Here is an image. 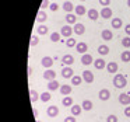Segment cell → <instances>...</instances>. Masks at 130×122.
Masks as SVG:
<instances>
[{
    "label": "cell",
    "instance_id": "6da1fadb",
    "mask_svg": "<svg viewBox=\"0 0 130 122\" xmlns=\"http://www.w3.org/2000/svg\"><path fill=\"white\" fill-rule=\"evenodd\" d=\"M126 84H127V80L123 74H115V77H113V86L116 88H123V87H126Z\"/></svg>",
    "mask_w": 130,
    "mask_h": 122
},
{
    "label": "cell",
    "instance_id": "7a4b0ae2",
    "mask_svg": "<svg viewBox=\"0 0 130 122\" xmlns=\"http://www.w3.org/2000/svg\"><path fill=\"white\" fill-rule=\"evenodd\" d=\"M46 114L51 118H56L59 115V107H56V105H49L48 110H46Z\"/></svg>",
    "mask_w": 130,
    "mask_h": 122
},
{
    "label": "cell",
    "instance_id": "3957f363",
    "mask_svg": "<svg viewBox=\"0 0 130 122\" xmlns=\"http://www.w3.org/2000/svg\"><path fill=\"white\" fill-rule=\"evenodd\" d=\"M81 77H83V80H84L85 83H88V84H91V83L94 82V73L90 72V70H84L83 74H81Z\"/></svg>",
    "mask_w": 130,
    "mask_h": 122
},
{
    "label": "cell",
    "instance_id": "277c9868",
    "mask_svg": "<svg viewBox=\"0 0 130 122\" xmlns=\"http://www.w3.org/2000/svg\"><path fill=\"white\" fill-rule=\"evenodd\" d=\"M41 63H42L43 67L51 69L52 66H53L55 60H53V58H51V56H43V58H42V60H41Z\"/></svg>",
    "mask_w": 130,
    "mask_h": 122
},
{
    "label": "cell",
    "instance_id": "5b68a950",
    "mask_svg": "<svg viewBox=\"0 0 130 122\" xmlns=\"http://www.w3.org/2000/svg\"><path fill=\"white\" fill-rule=\"evenodd\" d=\"M71 34H73V28H71L70 25H63L62 28H60V35H63V37L70 38Z\"/></svg>",
    "mask_w": 130,
    "mask_h": 122
},
{
    "label": "cell",
    "instance_id": "8992f818",
    "mask_svg": "<svg viewBox=\"0 0 130 122\" xmlns=\"http://www.w3.org/2000/svg\"><path fill=\"white\" fill-rule=\"evenodd\" d=\"M98 97H99V100H102V101H108V100L110 98V91L108 90V88H102V90H99Z\"/></svg>",
    "mask_w": 130,
    "mask_h": 122
},
{
    "label": "cell",
    "instance_id": "52a82bcc",
    "mask_svg": "<svg viewBox=\"0 0 130 122\" xmlns=\"http://www.w3.org/2000/svg\"><path fill=\"white\" fill-rule=\"evenodd\" d=\"M73 32L74 34H77V35H83L85 32V27H84V24H81V23H76L74 24V27H73Z\"/></svg>",
    "mask_w": 130,
    "mask_h": 122
},
{
    "label": "cell",
    "instance_id": "ba28073f",
    "mask_svg": "<svg viewBox=\"0 0 130 122\" xmlns=\"http://www.w3.org/2000/svg\"><path fill=\"white\" fill-rule=\"evenodd\" d=\"M43 79L45 80H55L56 79V72L55 70H52V69H48L46 72H43Z\"/></svg>",
    "mask_w": 130,
    "mask_h": 122
},
{
    "label": "cell",
    "instance_id": "9c48e42d",
    "mask_svg": "<svg viewBox=\"0 0 130 122\" xmlns=\"http://www.w3.org/2000/svg\"><path fill=\"white\" fill-rule=\"evenodd\" d=\"M74 72H73V69L70 67V66H66V67H63V70H62V76L64 77V79H71V77L74 76Z\"/></svg>",
    "mask_w": 130,
    "mask_h": 122
},
{
    "label": "cell",
    "instance_id": "30bf717a",
    "mask_svg": "<svg viewBox=\"0 0 130 122\" xmlns=\"http://www.w3.org/2000/svg\"><path fill=\"white\" fill-rule=\"evenodd\" d=\"M92 62H94V58L91 56L90 53H84V55L81 56V63H83L84 66H88V65H91Z\"/></svg>",
    "mask_w": 130,
    "mask_h": 122
},
{
    "label": "cell",
    "instance_id": "8fae6325",
    "mask_svg": "<svg viewBox=\"0 0 130 122\" xmlns=\"http://www.w3.org/2000/svg\"><path fill=\"white\" fill-rule=\"evenodd\" d=\"M99 16L104 18H110L112 17V9L110 7H104V9L99 11Z\"/></svg>",
    "mask_w": 130,
    "mask_h": 122
},
{
    "label": "cell",
    "instance_id": "7c38bea8",
    "mask_svg": "<svg viewBox=\"0 0 130 122\" xmlns=\"http://www.w3.org/2000/svg\"><path fill=\"white\" fill-rule=\"evenodd\" d=\"M62 62H63V65L70 66V65H73V63H74V56H73V55H64V56L62 58Z\"/></svg>",
    "mask_w": 130,
    "mask_h": 122
},
{
    "label": "cell",
    "instance_id": "4fadbf2b",
    "mask_svg": "<svg viewBox=\"0 0 130 122\" xmlns=\"http://www.w3.org/2000/svg\"><path fill=\"white\" fill-rule=\"evenodd\" d=\"M94 66H95V69H98V70H102V69H105L106 67V63H105V60L104 59H96V60H94Z\"/></svg>",
    "mask_w": 130,
    "mask_h": 122
},
{
    "label": "cell",
    "instance_id": "5bb4252c",
    "mask_svg": "<svg viewBox=\"0 0 130 122\" xmlns=\"http://www.w3.org/2000/svg\"><path fill=\"white\" fill-rule=\"evenodd\" d=\"M118 69H119V66H118V63H116V62L106 63V70L109 72V73H116V72H118Z\"/></svg>",
    "mask_w": 130,
    "mask_h": 122
},
{
    "label": "cell",
    "instance_id": "9a60e30c",
    "mask_svg": "<svg viewBox=\"0 0 130 122\" xmlns=\"http://www.w3.org/2000/svg\"><path fill=\"white\" fill-rule=\"evenodd\" d=\"M60 93H62V96H69V94L71 93V86L70 84H62L59 87Z\"/></svg>",
    "mask_w": 130,
    "mask_h": 122
},
{
    "label": "cell",
    "instance_id": "2e32d148",
    "mask_svg": "<svg viewBox=\"0 0 130 122\" xmlns=\"http://www.w3.org/2000/svg\"><path fill=\"white\" fill-rule=\"evenodd\" d=\"M98 17H99V11H98V10H95V9H90V10H88V18H90V20L95 21V20H98Z\"/></svg>",
    "mask_w": 130,
    "mask_h": 122
},
{
    "label": "cell",
    "instance_id": "e0dca14e",
    "mask_svg": "<svg viewBox=\"0 0 130 122\" xmlns=\"http://www.w3.org/2000/svg\"><path fill=\"white\" fill-rule=\"evenodd\" d=\"M101 37H102V39H104V41H110L113 38V34H112L110 30H104V31L101 32Z\"/></svg>",
    "mask_w": 130,
    "mask_h": 122
},
{
    "label": "cell",
    "instance_id": "ac0fdd59",
    "mask_svg": "<svg viewBox=\"0 0 130 122\" xmlns=\"http://www.w3.org/2000/svg\"><path fill=\"white\" fill-rule=\"evenodd\" d=\"M118 100H119V102L123 104V105H129L130 104V96L129 94H120Z\"/></svg>",
    "mask_w": 130,
    "mask_h": 122
},
{
    "label": "cell",
    "instance_id": "d6986e66",
    "mask_svg": "<svg viewBox=\"0 0 130 122\" xmlns=\"http://www.w3.org/2000/svg\"><path fill=\"white\" fill-rule=\"evenodd\" d=\"M110 24H112V28H115V30H119V28H122V18H119V17H115V18H112V21H110Z\"/></svg>",
    "mask_w": 130,
    "mask_h": 122
},
{
    "label": "cell",
    "instance_id": "ffe728a7",
    "mask_svg": "<svg viewBox=\"0 0 130 122\" xmlns=\"http://www.w3.org/2000/svg\"><path fill=\"white\" fill-rule=\"evenodd\" d=\"M76 48H77V52H80V53H83V55L88 51V46H87V44H85V42H78L76 45Z\"/></svg>",
    "mask_w": 130,
    "mask_h": 122
},
{
    "label": "cell",
    "instance_id": "44dd1931",
    "mask_svg": "<svg viewBox=\"0 0 130 122\" xmlns=\"http://www.w3.org/2000/svg\"><path fill=\"white\" fill-rule=\"evenodd\" d=\"M70 110H71V115L73 116H78L81 114L83 108H81V105H71Z\"/></svg>",
    "mask_w": 130,
    "mask_h": 122
},
{
    "label": "cell",
    "instance_id": "7402d4cb",
    "mask_svg": "<svg viewBox=\"0 0 130 122\" xmlns=\"http://www.w3.org/2000/svg\"><path fill=\"white\" fill-rule=\"evenodd\" d=\"M59 87H60V84H59V82H56V79H55V80H51V82L48 83V88H49L51 91H56Z\"/></svg>",
    "mask_w": 130,
    "mask_h": 122
},
{
    "label": "cell",
    "instance_id": "603a6c76",
    "mask_svg": "<svg viewBox=\"0 0 130 122\" xmlns=\"http://www.w3.org/2000/svg\"><path fill=\"white\" fill-rule=\"evenodd\" d=\"M46 18H48L46 13L43 11V10H39V11H38V16H37V21H38V23H45Z\"/></svg>",
    "mask_w": 130,
    "mask_h": 122
},
{
    "label": "cell",
    "instance_id": "cb8c5ba5",
    "mask_svg": "<svg viewBox=\"0 0 130 122\" xmlns=\"http://www.w3.org/2000/svg\"><path fill=\"white\" fill-rule=\"evenodd\" d=\"M74 11H76L77 16H84L85 13H87V10H85V7L83 6V4H78V6L74 7Z\"/></svg>",
    "mask_w": 130,
    "mask_h": 122
},
{
    "label": "cell",
    "instance_id": "d4e9b609",
    "mask_svg": "<svg viewBox=\"0 0 130 122\" xmlns=\"http://www.w3.org/2000/svg\"><path fill=\"white\" fill-rule=\"evenodd\" d=\"M62 7H63V10H64L66 13H71L74 10V6H73V3H71V2H64Z\"/></svg>",
    "mask_w": 130,
    "mask_h": 122
},
{
    "label": "cell",
    "instance_id": "484cf974",
    "mask_svg": "<svg viewBox=\"0 0 130 122\" xmlns=\"http://www.w3.org/2000/svg\"><path fill=\"white\" fill-rule=\"evenodd\" d=\"M81 108L85 111H91L92 110V101H90V100H84L81 104Z\"/></svg>",
    "mask_w": 130,
    "mask_h": 122
},
{
    "label": "cell",
    "instance_id": "4316f807",
    "mask_svg": "<svg viewBox=\"0 0 130 122\" xmlns=\"http://www.w3.org/2000/svg\"><path fill=\"white\" fill-rule=\"evenodd\" d=\"M51 98H52V96H51V93L49 91H45V93H42L39 96V100L42 102H48V101H51Z\"/></svg>",
    "mask_w": 130,
    "mask_h": 122
},
{
    "label": "cell",
    "instance_id": "83f0119b",
    "mask_svg": "<svg viewBox=\"0 0 130 122\" xmlns=\"http://www.w3.org/2000/svg\"><path fill=\"white\" fill-rule=\"evenodd\" d=\"M66 21H67V24L70 25V24H76L77 23V18L74 14H71V13H67V16H66Z\"/></svg>",
    "mask_w": 130,
    "mask_h": 122
},
{
    "label": "cell",
    "instance_id": "f1b7e54d",
    "mask_svg": "<svg viewBox=\"0 0 130 122\" xmlns=\"http://www.w3.org/2000/svg\"><path fill=\"white\" fill-rule=\"evenodd\" d=\"M98 53L99 55H108L109 53V46L108 45H99L98 46Z\"/></svg>",
    "mask_w": 130,
    "mask_h": 122
},
{
    "label": "cell",
    "instance_id": "f546056e",
    "mask_svg": "<svg viewBox=\"0 0 130 122\" xmlns=\"http://www.w3.org/2000/svg\"><path fill=\"white\" fill-rule=\"evenodd\" d=\"M62 104L64 105V107H71L73 105V98L69 96H64V98L62 100Z\"/></svg>",
    "mask_w": 130,
    "mask_h": 122
},
{
    "label": "cell",
    "instance_id": "4dcf8cb0",
    "mask_svg": "<svg viewBox=\"0 0 130 122\" xmlns=\"http://www.w3.org/2000/svg\"><path fill=\"white\" fill-rule=\"evenodd\" d=\"M70 80H71V84L73 86H80L83 83V77L81 76H73Z\"/></svg>",
    "mask_w": 130,
    "mask_h": 122
},
{
    "label": "cell",
    "instance_id": "1f68e13d",
    "mask_svg": "<svg viewBox=\"0 0 130 122\" xmlns=\"http://www.w3.org/2000/svg\"><path fill=\"white\" fill-rule=\"evenodd\" d=\"M37 31H38V34H39V35H46V34H48V27H46L45 24H41V25L37 28Z\"/></svg>",
    "mask_w": 130,
    "mask_h": 122
},
{
    "label": "cell",
    "instance_id": "d6a6232c",
    "mask_svg": "<svg viewBox=\"0 0 130 122\" xmlns=\"http://www.w3.org/2000/svg\"><path fill=\"white\" fill-rule=\"evenodd\" d=\"M29 98H31V102H37L38 100H39V94L35 90H31L29 91Z\"/></svg>",
    "mask_w": 130,
    "mask_h": 122
},
{
    "label": "cell",
    "instance_id": "836d02e7",
    "mask_svg": "<svg viewBox=\"0 0 130 122\" xmlns=\"http://www.w3.org/2000/svg\"><path fill=\"white\" fill-rule=\"evenodd\" d=\"M120 58H122V62H130V51H123Z\"/></svg>",
    "mask_w": 130,
    "mask_h": 122
},
{
    "label": "cell",
    "instance_id": "e575fe53",
    "mask_svg": "<svg viewBox=\"0 0 130 122\" xmlns=\"http://www.w3.org/2000/svg\"><path fill=\"white\" fill-rule=\"evenodd\" d=\"M51 41L52 42H59L60 41V32H52L51 34Z\"/></svg>",
    "mask_w": 130,
    "mask_h": 122
},
{
    "label": "cell",
    "instance_id": "d590c367",
    "mask_svg": "<svg viewBox=\"0 0 130 122\" xmlns=\"http://www.w3.org/2000/svg\"><path fill=\"white\" fill-rule=\"evenodd\" d=\"M66 45L69 46V48H73V46H76L77 45V41L74 39V38H67V41H66Z\"/></svg>",
    "mask_w": 130,
    "mask_h": 122
},
{
    "label": "cell",
    "instance_id": "8d00e7d4",
    "mask_svg": "<svg viewBox=\"0 0 130 122\" xmlns=\"http://www.w3.org/2000/svg\"><path fill=\"white\" fill-rule=\"evenodd\" d=\"M38 44H39L38 37H37V35H32V37H31V41H29V45H31V46H37Z\"/></svg>",
    "mask_w": 130,
    "mask_h": 122
},
{
    "label": "cell",
    "instance_id": "74e56055",
    "mask_svg": "<svg viewBox=\"0 0 130 122\" xmlns=\"http://www.w3.org/2000/svg\"><path fill=\"white\" fill-rule=\"evenodd\" d=\"M122 45H123L124 48H130V37H124L123 39H122Z\"/></svg>",
    "mask_w": 130,
    "mask_h": 122
},
{
    "label": "cell",
    "instance_id": "f35d334b",
    "mask_svg": "<svg viewBox=\"0 0 130 122\" xmlns=\"http://www.w3.org/2000/svg\"><path fill=\"white\" fill-rule=\"evenodd\" d=\"M106 122H118V116L116 115H109L106 118Z\"/></svg>",
    "mask_w": 130,
    "mask_h": 122
},
{
    "label": "cell",
    "instance_id": "ab89813d",
    "mask_svg": "<svg viewBox=\"0 0 130 122\" xmlns=\"http://www.w3.org/2000/svg\"><path fill=\"white\" fill-rule=\"evenodd\" d=\"M49 0H42V4H41V10H43V9H46V7H49Z\"/></svg>",
    "mask_w": 130,
    "mask_h": 122
},
{
    "label": "cell",
    "instance_id": "60d3db41",
    "mask_svg": "<svg viewBox=\"0 0 130 122\" xmlns=\"http://www.w3.org/2000/svg\"><path fill=\"white\" fill-rule=\"evenodd\" d=\"M49 9H51L52 11H56V10L59 9V4H57V3H51V4H49Z\"/></svg>",
    "mask_w": 130,
    "mask_h": 122
},
{
    "label": "cell",
    "instance_id": "b9f144b4",
    "mask_svg": "<svg viewBox=\"0 0 130 122\" xmlns=\"http://www.w3.org/2000/svg\"><path fill=\"white\" fill-rule=\"evenodd\" d=\"M109 3H110V0H99V4L104 6V7H108V6H109Z\"/></svg>",
    "mask_w": 130,
    "mask_h": 122
},
{
    "label": "cell",
    "instance_id": "7bdbcfd3",
    "mask_svg": "<svg viewBox=\"0 0 130 122\" xmlns=\"http://www.w3.org/2000/svg\"><path fill=\"white\" fill-rule=\"evenodd\" d=\"M64 122H76V118H74L73 115H70V116H66V118H64Z\"/></svg>",
    "mask_w": 130,
    "mask_h": 122
},
{
    "label": "cell",
    "instance_id": "ee69618b",
    "mask_svg": "<svg viewBox=\"0 0 130 122\" xmlns=\"http://www.w3.org/2000/svg\"><path fill=\"white\" fill-rule=\"evenodd\" d=\"M124 115H126L127 118H130V107H126V108H124Z\"/></svg>",
    "mask_w": 130,
    "mask_h": 122
},
{
    "label": "cell",
    "instance_id": "f6af8a7d",
    "mask_svg": "<svg viewBox=\"0 0 130 122\" xmlns=\"http://www.w3.org/2000/svg\"><path fill=\"white\" fill-rule=\"evenodd\" d=\"M124 31H126L127 37H130V24H127V25L124 27Z\"/></svg>",
    "mask_w": 130,
    "mask_h": 122
},
{
    "label": "cell",
    "instance_id": "bcb514c9",
    "mask_svg": "<svg viewBox=\"0 0 130 122\" xmlns=\"http://www.w3.org/2000/svg\"><path fill=\"white\" fill-rule=\"evenodd\" d=\"M32 73V69H31V66H28V74H31Z\"/></svg>",
    "mask_w": 130,
    "mask_h": 122
},
{
    "label": "cell",
    "instance_id": "7dc6e473",
    "mask_svg": "<svg viewBox=\"0 0 130 122\" xmlns=\"http://www.w3.org/2000/svg\"><path fill=\"white\" fill-rule=\"evenodd\" d=\"M127 6H129V7H130V0H127Z\"/></svg>",
    "mask_w": 130,
    "mask_h": 122
},
{
    "label": "cell",
    "instance_id": "c3c4849f",
    "mask_svg": "<svg viewBox=\"0 0 130 122\" xmlns=\"http://www.w3.org/2000/svg\"><path fill=\"white\" fill-rule=\"evenodd\" d=\"M81 2H85V0H81Z\"/></svg>",
    "mask_w": 130,
    "mask_h": 122
},
{
    "label": "cell",
    "instance_id": "681fc988",
    "mask_svg": "<svg viewBox=\"0 0 130 122\" xmlns=\"http://www.w3.org/2000/svg\"><path fill=\"white\" fill-rule=\"evenodd\" d=\"M38 122H41V121H38Z\"/></svg>",
    "mask_w": 130,
    "mask_h": 122
}]
</instances>
